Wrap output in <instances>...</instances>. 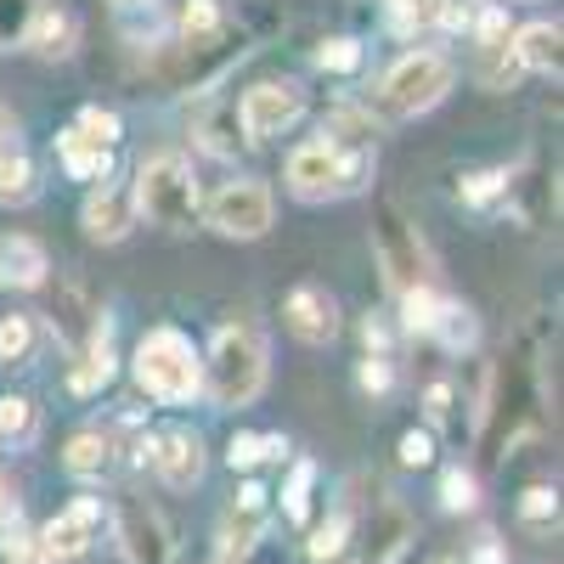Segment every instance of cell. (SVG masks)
Masks as SVG:
<instances>
[{
    "label": "cell",
    "instance_id": "cell-13",
    "mask_svg": "<svg viewBox=\"0 0 564 564\" xmlns=\"http://www.w3.org/2000/svg\"><path fill=\"white\" fill-rule=\"evenodd\" d=\"M85 231L97 243H119V238H130V226H135V204H130V186H97V193L85 198Z\"/></svg>",
    "mask_w": 564,
    "mask_h": 564
},
{
    "label": "cell",
    "instance_id": "cell-24",
    "mask_svg": "<svg viewBox=\"0 0 564 564\" xmlns=\"http://www.w3.org/2000/svg\"><path fill=\"white\" fill-rule=\"evenodd\" d=\"M29 198H34V164L12 141V148L0 153V204H29Z\"/></svg>",
    "mask_w": 564,
    "mask_h": 564
},
{
    "label": "cell",
    "instance_id": "cell-6",
    "mask_svg": "<svg viewBox=\"0 0 564 564\" xmlns=\"http://www.w3.org/2000/svg\"><path fill=\"white\" fill-rule=\"evenodd\" d=\"M204 215H209V226L220 231V238L254 243V238H265V231H271L276 204H271V186H265V181L238 175V181H220V186H215L209 204H204Z\"/></svg>",
    "mask_w": 564,
    "mask_h": 564
},
{
    "label": "cell",
    "instance_id": "cell-12",
    "mask_svg": "<svg viewBox=\"0 0 564 564\" xmlns=\"http://www.w3.org/2000/svg\"><path fill=\"white\" fill-rule=\"evenodd\" d=\"M119 542L130 553V564H170V531L153 508L124 502L119 508Z\"/></svg>",
    "mask_w": 564,
    "mask_h": 564
},
{
    "label": "cell",
    "instance_id": "cell-20",
    "mask_svg": "<svg viewBox=\"0 0 564 564\" xmlns=\"http://www.w3.org/2000/svg\"><path fill=\"white\" fill-rule=\"evenodd\" d=\"M108 379H113V345H108V322H102L97 334H90V345H85L79 367L68 372V384H74V395H97Z\"/></svg>",
    "mask_w": 564,
    "mask_h": 564
},
{
    "label": "cell",
    "instance_id": "cell-23",
    "mask_svg": "<svg viewBox=\"0 0 564 564\" xmlns=\"http://www.w3.org/2000/svg\"><path fill=\"white\" fill-rule=\"evenodd\" d=\"M209 40H220V7L215 0H186L181 7V45L186 52H204Z\"/></svg>",
    "mask_w": 564,
    "mask_h": 564
},
{
    "label": "cell",
    "instance_id": "cell-44",
    "mask_svg": "<svg viewBox=\"0 0 564 564\" xmlns=\"http://www.w3.org/2000/svg\"><path fill=\"white\" fill-rule=\"evenodd\" d=\"M423 412H430V423H446V412H452V384H430V395H423Z\"/></svg>",
    "mask_w": 564,
    "mask_h": 564
},
{
    "label": "cell",
    "instance_id": "cell-19",
    "mask_svg": "<svg viewBox=\"0 0 564 564\" xmlns=\"http://www.w3.org/2000/svg\"><path fill=\"white\" fill-rule=\"evenodd\" d=\"M45 271H52V260H45V249H40L34 238H7V243H0V282L40 289Z\"/></svg>",
    "mask_w": 564,
    "mask_h": 564
},
{
    "label": "cell",
    "instance_id": "cell-2",
    "mask_svg": "<svg viewBox=\"0 0 564 564\" xmlns=\"http://www.w3.org/2000/svg\"><path fill=\"white\" fill-rule=\"evenodd\" d=\"M204 390L215 406H249L265 390V339L249 322H226L204 356Z\"/></svg>",
    "mask_w": 564,
    "mask_h": 564
},
{
    "label": "cell",
    "instance_id": "cell-43",
    "mask_svg": "<svg viewBox=\"0 0 564 564\" xmlns=\"http://www.w3.org/2000/svg\"><path fill=\"white\" fill-rule=\"evenodd\" d=\"M356 379H361V390H367V395H384V390L395 384V372H390V361H384V356H367Z\"/></svg>",
    "mask_w": 564,
    "mask_h": 564
},
{
    "label": "cell",
    "instance_id": "cell-29",
    "mask_svg": "<svg viewBox=\"0 0 564 564\" xmlns=\"http://www.w3.org/2000/svg\"><path fill=\"white\" fill-rule=\"evenodd\" d=\"M345 547H350V520H345V513H334L327 525H316V531H311L305 558H311V564H327V558H339Z\"/></svg>",
    "mask_w": 564,
    "mask_h": 564
},
{
    "label": "cell",
    "instance_id": "cell-17",
    "mask_svg": "<svg viewBox=\"0 0 564 564\" xmlns=\"http://www.w3.org/2000/svg\"><path fill=\"white\" fill-rule=\"evenodd\" d=\"M57 153H63V170H68L74 181H97V186H102V181L113 175V148H102V141H90L79 124L57 135Z\"/></svg>",
    "mask_w": 564,
    "mask_h": 564
},
{
    "label": "cell",
    "instance_id": "cell-10",
    "mask_svg": "<svg viewBox=\"0 0 564 564\" xmlns=\"http://www.w3.org/2000/svg\"><path fill=\"white\" fill-rule=\"evenodd\" d=\"M265 520H271V491L249 480L238 502L220 513V564H238L243 553H254V542L265 536Z\"/></svg>",
    "mask_w": 564,
    "mask_h": 564
},
{
    "label": "cell",
    "instance_id": "cell-37",
    "mask_svg": "<svg viewBox=\"0 0 564 564\" xmlns=\"http://www.w3.org/2000/svg\"><path fill=\"white\" fill-rule=\"evenodd\" d=\"M316 68H327V74H356L361 68V40H327L322 52H316Z\"/></svg>",
    "mask_w": 564,
    "mask_h": 564
},
{
    "label": "cell",
    "instance_id": "cell-16",
    "mask_svg": "<svg viewBox=\"0 0 564 564\" xmlns=\"http://www.w3.org/2000/svg\"><path fill=\"white\" fill-rule=\"evenodd\" d=\"M74 40H79V29H74V18L57 12V7H34V18H29V29H23V45H29L34 57H45V63H63V57L74 52Z\"/></svg>",
    "mask_w": 564,
    "mask_h": 564
},
{
    "label": "cell",
    "instance_id": "cell-32",
    "mask_svg": "<svg viewBox=\"0 0 564 564\" xmlns=\"http://www.w3.org/2000/svg\"><path fill=\"white\" fill-rule=\"evenodd\" d=\"M520 74H525V68L513 63V45H486V52H480V79H486L491 90H508Z\"/></svg>",
    "mask_w": 564,
    "mask_h": 564
},
{
    "label": "cell",
    "instance_id": "cell-31",
    "mask_svg": "<svg viewBox=\"0 0 564 564\" xmlns=\"http://www.w3.org/2000/svg\"><path fill=\"white\" fill-rule=\"evenodd\" d=\"M435 311H441V294L430 289V282H423V289H406V294H401V327H406V334H430Z\"/></svg>",
    "mask_w": 564,
    "mask_h": 564
},
{
    "label": "cell",
    "instance_id": "cell-28",
    "mask_svg": "<svg viewBox=\"0 0 564 564\" xmlns=\"http://www.w3.org/2000/svg\"><path fill=\"white\" fill-rule=\"evenodd\" d=\"M282 452H289V441H282V435H231L226 463H231V468H254V463L282 457Z\"/></svg>",
    "mask_w": 564,
    "mask_h": 564
},
{
    "label": "cell",
    "instance_id": "cell-34",
    "mask_svg": "<svg viewBox=\"0 0 564 564\" xmlns=\"http://www.w3.org/2000/svg\"><path fill=\"white\" fill-rule=\"evenodd\" d=\"M0 553H7V564H52V553H45V542L34 531H0Z\"/></svg>",
    "mask_w": 564,
    "mask_h": 564
},
{
    "label": "cell",
    "instance_id": "cell-4",
    "mask_svg": "<svg viewBox=\"0 0 564 564\" xmlns=\"http://www.w3.org/2000/svg\"><path fill=\"white\" fill-rule=\"evenodd\" d=\"M130 204H135V215H148L164 231H193L198 215H204L193 164H186L181 153H159V159L141 164L135 170V186H130Z\"/></svg>",
    "mask_w": 564,
    "mask_h": 564
},
{
    "label": "cell",
    "instance_id": "cell-33",
    "mask_svg": "<svg viewBox=\"0 0 564 564\" xmlns=\"http://www.w3.org/2000/svg\"><path fill=\"white\" fill-rule=\"evenodd\" d=\"M29 350H34V322L0 316V361H29Z\"/></svg>",
    "mask_w": 564,
    "mask_h": 564
},
{
    "label": "cell",
    "instance_id": "cell-14",
    "mask_svg": "<svg viewBox=\"0 0 564 564\" xmlns=\"http://www.w3.org/2000/svg\"><path fill=\"white\" fill-rule=\"evenodd\" d=\"M282 316H289V334L305 339V345H327V339L339 334V305L327 300L322 289H294Z\"/></svg>",
    "mask_w": 564,
    "mask_h": 564
},
{
    "label": "cell",
    "instance_id": "cell-40",
    "mask_svg": "<svg viewBox=\"0 0 564 564\" xmlns=\"http://www.w3.org/2000/svg\"><path fill=\"white\" fill-rule=\"evenodd\" d=\"M502 186H508L502 170H480V175H468V181H463V204H475V209H480V204H491V198L502 193Z\"/></svg>",
    "mask_w": 564,
    "mask_h": 564
},
{
    "label": "cell",
    "instance_id": "cell-41",
    "mask_svg": "<svg viewBox=\"0 0 564 564\" xmlns=\"http://www.w3.org/2000/svg\"><path fill=\"white\" fill-rule=\"evenodd\" d=\"M401 463H406V468H430V463H435L430 430H406V435H401Z\"/></svg>",
    "mask_w": 564,
    "mask_h": 564
},
{
    "label": "cell",
    "instance_id": "cell-8",
    "mask_svg": "<svg viewBox=\"0 0 564 564\" xmlns=\"http://www.w3.org/2000/svg\"><path fill=\"white\" fill-rule=\"evenodd\" d=\"M305 113V90L294 79H260L243 90V102H238V124L249 141H271L282 130H294Z\"/></svg>",
    "mask_w": 564,
    "mask_h": 564
},
{
    "label": "cell",
    "instance_id": "cell-42",
    "mask_svg": "<svg viewBox=\"0 0 564 564\" xmlns=\"http://www.w3.org/2000/svg\"><path fill=\"white\" fill-rule=\"evenodd\" d=\"M475 40H480V52H486V45H508V12L502 7H486L480 23H475Z\"/></svg>",
    "mask_w": 564,
    "mask_h": 564
},
{
    "label": "cell",
    "instance_id": "cell-38",
    "mask_svg": "<svg viewBox=\"0 0 564 564\" xmlns=\"http://www.w3.org/2000/svg\"><path fill=\"white\" fill-rule=\"evenodd\" d=\"M520 520H525V525H553V520H558V491H553V486H531V491L520 497Z\"/></svg>",
    "mask_w": 564,
    "mask_h": 564
},
{
    "label": "cell",
    "instance_id": "cell-9",
    "mask_svg": "<svg viewBox=\"0 0 564 564\" xmlns=\"http://www.w3.org/2000/svg\"><path fill=\"white\" fill-rule=\"evenodd\" d=\"M102 525H108L102 497H74L68 513H57V520L40 531V542H45V553H52V564H79L90 553V542L102 536Z\"/></svg>",
    "mask_w": 564,
    "mask_h": 564
},
{
    "label": "cell",
    "instance_id": "cell-21",
    "mask_svg": "<svg viewBox=\"0 0 564 564\" xmlns=\"http://www.w3.org/2000/svg\"><path fill=\"white\" fill-rule=\"evenodd\" d=\"M108 463H113V446H108V435H74L68 441V452H63V468L74 480H102L108 475Z\"/></svg>",
    "mask_w": 564,
    "mask_h": 564
},
{
    "label": "cell",
    "instance_id": "cell-15",
    "mask_svg": "<svg viewBox=\"0 0 564 564\" xmlns=\"http://www.w3.org/2000/svg\"><path fill=\"white\" fill-rule=\"evenodd\" d=\"M406 536H412L406 508L384 502L379 513H372V525H367V542H361L356 564H395V558H401V547H406Z\"/></svg>",
    "mask_w": 564,
    "mask_h": 564
},
{
    "label": "cell",
    "instance_id": "cell-36",
    "mask_svg": "<svg viewBox=\"0 0 564 564\" xmlns=\"http://www.w3.org/2000/svg\"><path fill=\"white\" fill-rule=\"evenodd\" d=\"M79 130H85L90 141H102V148H119V141H124V119H119L113 108H85V113H79Z\"/></svg>",
    "mask_w": 564,
    "mask_h": 564
},
{
    "label": "cell",
    "instance_id": "cell-18",
    "mask_svg": "<svg viewBox=\"0 0 564 564\" xmlns=\"http://www.w3.org/2000/svg\"><path fill=\"white\" fill-rule=\"evenodd\" d=\"M508 45H513V63H520V68H531V74H558V45H564L558 23H525V29L508 34Z\"/></svg>",
    "mask_w": 564,
    "mask_h": 564
},
{
    "label": "cell",
    "instance_id": "cell-11",
    "mask_svg": "<svg viewBox=\"0 0 564 564\" xmlns=\"http://www.w3.org/2000/svg\"><path fill=\"white\" fill-rule=\"evenodd\" d=\"M153 468L170 491H193L204 480V441L193 430H170V435H153Z\"/></svg>",
    "mask_w": 564,
    "mask_h": 564
},
{
    "label": "cell",
    "instance_id": "cell-27",
    "mask_svg": "<svg viewBox=\"0 0 564 564\" xmlns=\"http://www.w3.org/2000/svg\"><path fill=\"white\" fill-rule=\"evenodd\" d=\"M34 430H40V412H34V401L29 395H0V441H34Z\"/></svg>",
    "mask_w": 564,
    "mask_h": 564
},
{
    "label": "cell",
    "instance_id": "cell-7",
    "mask_svg": "<svg viewBox=\"0 0 564 564\" xmlns=\"http://www.w3.org/2000/svg\"><path fill=\"white\" fill-rule=\"evenodd\" d=\"M372 249H379V265H384V276H390L395 294L423 289V282H430V249H423L417 226H412L395 204L379 209V226H372Z\"/></svg>",
    "mask_w": 564,
    "mask_h": 564
},
{
    "label": "cell",
    "instance_id": "cell-26",
    "mask_svg": "<svg viewBox=\"0 0 564 564\" xmlns=\"http://www.w3.org/2000/svg\"><path fill=\"white\" fill-rule=\"evenodd\" d=\"M311 486H316V463L300 457L294 475H289V486H282V520H294V525L311 520Z\"/></svg>",
    "mask_w": 564,
    "mask_h": 564
},
{
    "label": "cell",
    "instance_id": "cell-47",
    "mask_svg": "<svg viewBox=\"0 0 564 564\" xmlns=\"http://www.w3.org/2000/svg\"><path fill=\"white\" fill-rule=\"evenodd\" d=\"M113 7H124V12H130V7H153V0H113Z\"/></svg>",
    "mask_w": 564,
    "mask_h": 564
},
{
    "label": "cell",
    "instance_id": "cell-1",
    "mask_svg": "<svg viewBox=\"0 0 564 564\" xmlns=\"http://www.w3.org/2000/svg\"><path fill=\"white\" fill-rule=\"evenodd\" d=\"M372 175V148H339L334 135H311L289 153V193L300 204H327L361 193Z\"/></svg>",
    "mask_w": 564,
    "mask_h": 564
},
{
    "label": "cell",
    "instance_id": "cell-3",
    "mask_svg": "<svg viewBox=\"0 0 564 564\" xmlns=\"http://www.w3.org/2000/svg\"><path fill=\"white\" fill-rule=\"evenodd\" d=\"M135 384L148 390L153 401H193L204 390V356L193 350V339L181 334V327H153V334H141L135 345Z\"/></svg>",
    "mask_w": 564,
    "mask_h": 564
},
{
    "label": "cell",
    "instance_id": "cell-45",
    "mask_svg": "<svg viewBox=\"0 0 564 564\" xmlns=\"http://www.w3.org/2000/svg\"><path fill=\"white\" fill-rule=\"evenodd\" d=\"M18 525V491H12V480H0V531H12Z\"/></svg>",
    "mask_w": 564,
    "mask_h": 564
},
{
    "label": "cell",
    "instance_id": "cell-35",
    "mask_svg": "<svg viewBox=\"0 0 564 564\" xmlns=\"http://www.w3.org/2000/svg\"><path fill=\"white\" fill-rule=\"evenodd\" d=\"M238 130H243V124H238V108H231V113H215V119L204 124V148L220 153V159L238 153V141H249V135H238Z\"/></svg>",
    "mask_w": 564,
    "mask_h": 564
},
{
    "label": "cell",
    "instance_id": "cell-5",
    "mask_svg": "<svg viewBox=\"0 0 564 564\" xmlns=\"http://www.w3.org/2000/svg\"><path fill=\"white\" fill-rule=\"evenodd\" d=\"M452 63L441 52H406L390 63V74L379 79V108L390 119H417V113H430L446 102V90H452Z\"/></svg>",
    "mask_w": 564,
    "mask_h": 564
},
{
    "label": "cell",
    "instance_id": "cell-22",
    "mask_svg": "<svg viewBox=\"0 0 564 564\" xmlns=\"http://www.w3.org/2000/svg\"><path fill=\"white\" fill-rule=\"evenodd\" d=\"M452 18V0H390V29L395 34H423Z\"/></svg>",
    "mask_w": 564,
    "mask_h": 564
},
{
    "label": "cell",
    "instance_id": "cell-30",
    "mask_svg": "<svg viewBox=\"0 0 564 564\" xmlns=\"http://www.w3.org/2000/svg\"><path fill=\"white\" fill-rule=\"evenodd\" d=\"M441 508L446 513H475L480 508V486H475L468 468H446L441 475Z\"/></svg>",
    "mask_w": 564,
    "mask_h": 564
},
{
    "label": "cell",
    "instance_id": "cell-46",
    "mask_svg": "<svg viewBox=\"0 0 564 564\" xmlns=\"http://www.w3.org/2000/svg\"><path fill=\"white\" fill-rule=\"evenodd\" d=\"M468 564H508V558H502V547H497V542H480Z\"/></svg>",
    "mask_w": 564,
    "mask_h": 564
},
{
    "label": "cell",
    "instance_id": "cell-39",
    "mask_svg": "<svg viewBox=\"0 0 564 564\" xmlns=\"http://www.w3.org/2000/svg\"><path fill=\"white\" fill-rule=\"evenodd\" d=\"M40 0H0V45H23V29Z\"/></svg>",
    "mask_w": 564,
    "mask_h": 564
},
{
    "label": "cell",
    "instance_id": "cell-25",
    "mask_svg": "<svg viewBox=\"0 0 564 564\" xmlns=\"http://www.w3.org/2000/svg\"><path fill=\"white\" fill-rule=\"evenodd\" d=\"M423 339H441L446 350H468L475 345V316H468L463 305H452V300H441V311H435V322H430Z\"/></svg>",
    "mask_w": 564,
    "mask_h": 564
}]
</instances>
